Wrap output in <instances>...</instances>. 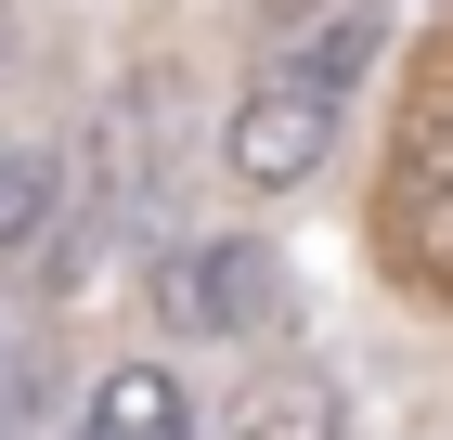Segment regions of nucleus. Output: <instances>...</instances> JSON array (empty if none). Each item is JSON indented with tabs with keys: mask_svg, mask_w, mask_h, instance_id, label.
Returning a JSON list of instances; mask_svg holds the SVG:
<instances>
[{
	"mask_svg": "<svg viewBox=\"0 0 453 440\" xmlns=\"http://www.w3.org/2000/svg\"><path fill=\"white\" fill-rule=\"evenodd\" d=\"M376 52H388V0H337V13H324V27L311 39H298V52H285V66H298V78H324V91H363V66H376Z\"/></svg>",
	"mask_w": 453,
	"mask_h": 440,
	"instance_id": "423d86ee",
	"label": "nucleus"
},
{
	"mask_svg": "<svg viewBox=\"0 0 453 440\" xmlns=\"http://www.w3.org/2000/svg\"><path fill=\"white\" fill-rule=\"evenodd\" d=\"M337 130H349V104L324 91V78H298V66L273 52V66L246 78L234 130H220V169H234L246 195H298V181H324V156H337Z\"/></svg>",
	"mask_w": 453,
	"mask_h": 440,
	"instance_id": "f257e3e1",
	"label": "nucleus"
},
{
	"mask_svg": "<svg viewBox=\"0 0 453 440\" xmlns=\"http://www.w3.org/2000/svg\"><path fill=\"white\" fill-rule=\"evenodd\" d=\"M195 440H349V402H337L324 363H246L234 402H220Z\"/></svg>",
	"mask_w": 453,
	"mask_h": 440,
	"instance_id": "7ed1b4c3",
	"label": "nucleus"
},
{
	"mask_svg": "<svg viewBox=\"0 0 453 440\" xmlns=\"http://www.w3.org/2000/svg\"><path fill=\"white\" fill-rule=\"evenodd\" d=\"M78 440H195V402H181L169 363H117L91 389V414H78Z\"/></svg>",
	"mask_w": 453,
	"mask_h": 440,
	"instance_id": "20e7f679",
	"label": "nucleus"
},
{
	"mask_svg": "<svg viewBox=\"0 0 453 440\" xmlns=\"http://www.w3.org/2000/svg\"><path fill=\"white\" fill-rule=\"evenodd\" d=\"M156 311H169L181 337H259L285 324V246L259 234H195L156 259Z\"/></svg>",
	"mask_w": 453,
	"mask_h": 440,
	"instance_id": "f03ea898",
	"label": "nucleus"
},
{
	"mask_svg": "<svg viewBox=\"0 0 453 440\" xmlns=\"http://www.w3.org/2000/svg\"><path fill=\"white\" fill-rule=\"evenodd\" d=\"M52 220H65V156L52 143H0V259L52 246Z\"/></svg>",
	"mask_w": 453,
	"mask_h": 440,
	"instance_id": "39448f33",
	"label": "nucleus"
}]
</instances>
